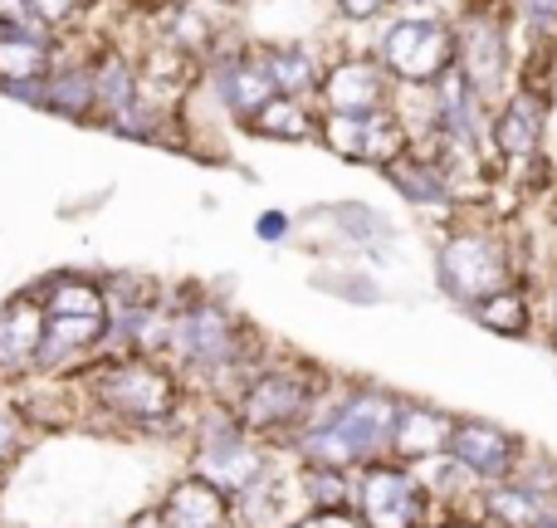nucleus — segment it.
<instances>
[{"mask_svg": "<svg viewBox=\"0 0 557 528\" xmlns=\"http://www.w3.org/2000/svg\"><path fill=\"white\" fill-rule=\"evenodd\" d=\"M455 74L470 84L484 113L513 94L519 54H513V10L509 5H470L455 20Z\"/></svg>", "mask_w": 557, "mask_h": 528, "instance_id": "8", "label": "nucleus"}, {"mask_svg": "<svg viewBox=\"0 0 557 528\" xmlns=\"http://www.w3.org/2000/svg\"><path fill=\"white\" fill-rule=\"evenodd\" d=\"M318 108L337 118H372L396 108V84L376 54H337L323 64V84H318Z\"/></svg>", "mask_w": 557, "mask_h": 528, "instance_id": "12", "label": "nucleus"}, {"mask_svg": "<svg viewBox=\"0 0 557 528\" xmlns=\"http://www.w3.org/2000/svg\"><path fill=\"white\" fill-rule=\"evenodd\" d=\"M288 528H362L352 509H304Z\"/></svg>", "mask_w": 557, "mask_h": 528, "instance_id": "29", "label": "nucleus"}, {"mask_svg": "<svg viewBox=\"0 0 557 528\" xmlns=\"http://www.w3.org/2000/svg\"><path fill=\"white\" fill-rule=\"evenodd\" d=\"M74 386H78V412L113 426L123 435L186 441V426L196 416V406H191L196 392L182 382V372L166 357L108 347L84 372H74Z\"/></svg>", "mask_w": 557, "mask_h": 528, "instance_id": "2", "label": "nucleus"}, {"mask_svg": "<svg viewBox=\"0 0 557 528\" xmlns=\"http://www.w3.org/2000/svg\"><path fill=\"white\" fill-rule=\"evenodd\" d=\"M274 353V343L206 284L172 288V323H166V363L182 372L201 402H231L240 382Z\"/></svg>", "mask_w": 557, "mask_h": 528, "instance_id": "1", "label": "nucleus"}, {"mask_svg": "<svg viewBox=\"0 0 557 528\" xmlns=\"http://www.w3.org/2000/svg\"><path fill=\"white\" fill-rule=\"evenodd\" d=\"M288 231H294V221H288L284 211H270V216L260 221V235H264V241H284Z\"/></svg>", "mask_w": 557, "mask_h": 528, "instance_id": "30", "label": "nucleus"}, {"mask_svg": "<svg viewBox=\"0 0 557 528\" xmlns=\"http://www.w3.org/2000/svg\"><path fill=\"white\" fill-rule=\"evenodd\" d=\"M401 5H435V0H401Z\"/></svg>", "mask_w": 557, "mask_h": 528, "instance_id": "34", "label": "nucleus"}, {"mask_svg": "<svg viewBox=\"0 0 557 528\" xmlns=\"http://www.w3.org/2000/svg\"><path fill=\"white\" fill-rule=\"evenodd\" d=\"M386 5H392V0H333L343 25H376V20L386 15Z\"/></svg>", "mask_w": 557, "mask_h": 528, "instance_id": "28", "label": "nucleus"}, {"mask_svg": "<svg viewBox=\"0 0 557 528\" xmlns=\"http://www.w3.org/2000/svg\"><path fill=\"white\" fill-rule=\"evenodd\" d=\"M5 396H10V392H5V386H0V402H5Z\"/></svg>", "mask_w": 557, "mask_h": 528, "instance_id": "35", "label": "nucleus"}, {"mask_svg": "<svg viewBox=\"0 0 557 528\" xmlns=\"http://www.w3.org/2000/svg\"><path fill=\"white\" fill-rule=\"evenodd\" d=\"M29 435H35V426H29L25 412L5 396V402H0V475L29 451Z\"/></svg>", "mask_w": 557, "mask_h": 528, "instance_id": "27", "label": "nucleus"}, {"mask_svg": "<svg viewBox=\"0 0 557 528\" xmlns=\"http://www.w3.org/2000/svg\"><path fill=\"white\" fill-rule=\"evenodd\" d=\"M470 5H509V0H470Z\"/></svg>", "mask_w": 557, "mask_h": 528, "instance_id": "33", "label": "nucleus"}, {"mask_svg": "<svg viewBox=\"0 0 557 528\" xmlns=\"http://www.w3.org/2000/svg\"><path fill=\"white\" fill-rule=\"evenodd\" d=\"M376 64L392 74L396 88L425 94L445 74H455V20L445 15H392L376 29Z\"/></svg>", "mask_w": 557, "mask_h": 528, "instance_id": "9", "label": "nucleus"}, {"mask_svg": "<svg viewBox=\"0 0 557 528\" xmlns=\"http://www.w3.org/2000/svg\"><path fill=\"white\" fill-rule=\"evenodd\" d=\"M548 328H553V343H557V269H553V284H548Z\"/></svg>", "mask_w": 557, "mask_h": 528, "instance_id": "32", "label": "nucleus"}, {"mask_svg": "<svg viewBox=\"0 0 557 528\" xmlns=\"http://www.w3.org/2000/svg\"><path fill=\"white\" fill-rule=\"evenodd\" d=\"M298 465V494H304V509H352V470H337V465Z\"/></svg>", "mask_w": 557, "mask_h": 528, "instance_id": "26", "label": "nucleus"}, {"mask_svg": "<svg viewBox=\"0 0 557 528\" xmlns=\"http://www.w3.org/2000/svg\"><path fill=\"white\" fill-rule=\"evenodd\" d=\"M401 392L372 382V377H337L333 392L318 402L288 455L304 465H337V470H362L372 461L392 455V426Z\"/></svg>", "mask_w": 557, "mask_h": 528, "instance_id": "3", "label": "nucleus"}, {"mask_svg": "<svg viewBox=\"0 0 557 528\" xmlns=\"http://www.w3.org/2000/svg\"><path fill=\"white\" fill-rule=\"evenodd\" d=\"M45 304V343H39V377H74L94 357L108 353V288L103 274L88 269H49L35 279Z\"/></svg>", "mask_w": 557, "mask_h": 528, "instance_id": "5", "label": "nucleus"}, {"mask_svg": "<svg viewBox=\"0 0 557 528\" xmlns=\"http://www.w3.org/2000/svg\"><path fill=\"white\" fill-rule=\"evenodd\" d=\"M352 514L362 528H441L425 475L401 461H372L352 470Z\"/></svg>", "mask_w": 557, "mask_h": 528, "instance_id": "10", "label": "nucleus"}, {"mask_svg": "<svg viewBox=\"0 0 557 528\" xmlns=\"http://www.w3.org/2000/svg\"><path fill=\"white\" fill-rule=\"evenodd\" d=\"M513 284H523V260L504 225L474 221V216H455L441 225V235H435V288H441V298H450L455 308L470 314L474 304Z\"/></svg>", "mask_w": 557, "mask_h": 528, "instance_id": "6", "label": "nucleus"}, {"mask_svg": "<svg viewBox=\"0 0 557 528\" xmlns=\"http://www.w3.org/2000/svg\"><path fill=\"white\" fill-rule=\"evenodd\" d=\"M240 133L260 137V143H313L318 137V108L298 103V98L274 94L255 118H245Z\"/></svg>", "mask_w": 557, "mask_h": 528, "instance_id": "24", "label": "nucleus"}, {"mask_svg": "<svg viewBox=\"0 0 557 528\" xmlns=\"http://www.w3.org/2000/svg\"><path fill=\"white\" fill-rule=\"evenodd\" d=\"M206 84H211L215 103L225 108L235 127L245 118H255L264 103L274 98V78H270V64H264V45L260 39H225L221 49L211 54V64L201 69Z\"/></svg>", "mask_w": 557, "mask_h": 528, "instance_id": "11", "label": "nucleus"}, {"mask_svg": "<svg viewBox=\"0 0 557 528\" xmlns=\"http://www.w3.org/2000/svg\"><path fill=\"white\" fill-rule=\"evenodd\" d=\"M304 514V494H298V465L288 451H278L264 475L235 500V519L240 528H288Z\"/></svg>", "mask_w": 557, "mask_h": 528, "instance_id": "18", "label": "nucleus"}, {"mask_svg": "<svg viewBox=\"0 0 557 528\" xmlns=\"http://www.w3.org/2000/svg\"><path fill=\"white\" fill-rule=\"evenodd\" d=\"M455 421H460V412H450V406L421 402V396H401L396 426H392V455H386V461H401V465H411V470H421V465H431V461H445Z\"/></svg>", "mask_w": 557, "mask_h": 528, "instance_id": "16", "label": "nucleus"}, {"mask_svg": "<svg viewBox=\"0 0 557 528\" xmlns=\"http://www.w3.org/2000/svg\"><path fill=\"white\" fill-rule=\"evenodd\" d=\"M182 445H186V470L211 480L215 490H225L231 500H240V494L264 475V465L278 455L270 445L255 441V435L231 416V406H221V402L196 406Z\"/></svg>", "mask_w": 557, "mask_h": 528, "instance_id": "7", "label": "nucleus"}, {"mask_svg": "<svg viewBox=\"0 0 557 528\" xmlns=\"http://www.w3.org/2000/svg\"><path fill=\"white\" fill-rule=\"evenodd\" d=\"M548 113H553V103H543V98L519 94V88H513V94L490 113V152L499 157L509 172H519V167H533L543 157Z\"/></svg>", "mask_w": 557, "mask_h": 528, "instance_id": "15", "label": "nucleus"}, {"mask_svg": "<svg viewBox=\"0 0 557 528\" xmlns=\"http://www.w3.org/2000/svg\"><path fill=\"white\" fill-rule=\"evenodd\" d=\"M54 59H59V39L0 35V94L39 108V88H45Z\"/></svg>", "mask_w": 557, "mask_h": 528, "instance_id": "19", "label": "nucleus"}, {"mask_svg": "<svg viewBox=\"0 0 557 528\" xmlns=\"http://www.w3.org/2000/svg\"><path fill=\"white\" fill-rule=\"evenodd\" d=\"M39 108L74 123H98V84H94V59H54L45 88H39Z\"/></svg>", "mask_w": 557, "mask_h": 528, "instance_id": "21", "label": "nucleus"}, {"mask_svg": "<svg viewBox=\"0 0 557 528\" xmlns=\"http://www.w3.org/2000/svg\"><path fill=\"white\" fill-rule=\"evenodd\" d=\"M470 318L480 328H490V333H499V337H533V328H539V298H533L529 279H523V284H513V288H504V294L474 304Z\"/></svg>", "mask_w": 557, "mask_h": 528, "instance_id": "25", "label": "nucleus"}, {"mask_svg": "<svg viewBox=\"0 0 557 528\" xmlns=\"http://www.w3.org/2000/svg\"><path fill=\"white\" fill-rule=\"evenodd\" d=\"M123 528H162V519H157V509L147 504V509L133 514V519H123Z\"/></svg>", "mask_w": 557, "mask_h": 528, "instance_id": "31", "label": "nucleus"}, {"mask_svg": "<svg viewBox=\"0 0 557 528\" xmlns=\"http://www.w3.org/2000/svg\"><path fill=\"white\" fill-rule=\"evenodd\" d=\"M162 528H240L235 519V500L225 490H215L211 480L182 470L176 480H166V490L152 500Z\"/></svg>", "mask_w": 557, "mask_h": 528, "instance_id": "17", "label": "nucleus"}, {"mask_svg": "<svg viewBox=\"0 0 557 528\" xmlns=\"http://www.w3.org/2000/svg\"><path fill=\"white\" fill-rule=\"evenodd\" d=\"M445 455H450L474 484H499L523 465L529 441H523L519 431H509V426L490 421V416H460Z\"/></svg>", "mask_w": 557, "mask_h": 528, "instance_id": "13", "label": "nucleus"}, {"mask_svg": "<svg viewBox=\"0 0 557 528\" xmlns=\"http://www.w3.org/2000/svg\"><path fill=\"white\" fill-rule=\"evenodd\" d=\"M264 64H270L274 94L318 108V84H323V64H327L323 49L308 45V39H278V45H264Z\"/></svg>", "mask_w": 557, "mask_h": 528, "instance_id": "22", "label": "nucleus"}, {"mask_svg": "<svg viewBox=\"0 0 557 528\" xmlns=\"http://www.w3.org/2000/svg\"><path fill=\"white\" fill-rule=\"evenodd\" d=\"M333 382H337V372H327L323 363L274 347L225 406H231V416L260 445L288 451L298 441V431L308 426V416L318 412V402L333 392Z\"/></svg>", "mask_w": 557, "mask_h": 528, "instance_id": "4", "label": "nucleus"}, {"mask_svg": "<svg viewBox=\"0 0 557 528\" xmlns=\"http://www.w3.org/2000/svg\"><path fill=\"white\" fill-rule=\"evenodd\" d=\"M0 35H5V25H0Z\"/></svg>", "mask_w": 557, "mask_h": 528, "instance_id": "36", "label": "nucleus"}, {"mask_svg": "<svg viewBox=\"0 0 557 528\" xmlns=\"http://www.w3.org/2000/svg\"><path fill=\"white\" fill-rule=\"evenodd\" d=\"M543 514H548V500L513 475L499 484H480V528H539Z\"/></svg>", "mask_w": 557, "mask_h": 528, "instance_id": "23", "label": "nucleus"}, {"mask_svg": "<svg viewBox=\"0 0 557 528\" xmlns=\"http://www.w3.org/2000/svg\"><path fill=\"white\" fill-rule=\"evenodd\" d=\"M39 343H45V304L35 284H25L0 298V386L5 392L39 377Z\"/></svg>", "mask_w": 557, "mask_h": 528, "instance_id": "14", "label": "nucleus"}, {"mask_svg": "<svg viewBox=\"0 0 557 528\" xmlns=\"http://www.w3.org/2000/svg\"><path fill=\"white\" fill-rule=\"evenodd\" d=\"M386 186H392L396 196H401L406 206H416V211H455V186H450V176L441 172V162H435L425 147H411V152H401L392 167H386Z\"/></svg>", "mask_w": 557, "mask_h": 528, "instance_id": "20", "label": "nucleus"}]
</instances>
